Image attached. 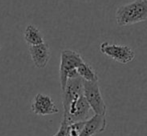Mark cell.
<instances>
[{"label":"cell","mask_w":147,"mask_h":136,"mask_svg":"<svg viewBox=\"0 0 147 136\" xmlns=\"http://www.w3.org/2000/svg\"><path fill=\"white\" fill-rule=\"evenodd\" d=\"M119 26L133 25L147 20V0H135L117 8L115 13Z\"/></svg>","instance_id":"6da1fadb"},{"label":"cell","mask_w":147,"mask_h":136,"mask_svg":"<svg viewBox=\"0 0 147 136\" xmlns=\"http://www.w3.org/2000/svg\"><path fill=\"white\" fill-rule=\"evenodd\" d=\"M83 62V58L77 51L70 50V49L62 50L59 67L60 85H61L62 90L65 89L68 79L79 77L77 68Z\"/></svg>","instance_id":"7a4b0ae2"},{"label":"cell","mask_w":147,"mask_h":136,"mask_svg":"<svg viewBox=\"0 0 147 136\" xmlns=\"http://www.w3.org/2000/svg\"><path fill=\"white\" fill-rule=\"evenodd\" d=\"M83 93L94 114L105 115L107 107L101 94L98 81H87L83 79Z\"/></svg>","instance_id":"3957f363"},{"label":"cell","mask_w":147,"mask_h":136,"mask_svg":"<svg viewBox=\"0 0 147 136\" xmlns=\"http://www.w3.org/2000/svg\"><path fill=\"white\" fill-rule=\"evenodd\" d=\"M91 111H93L92 108L87 102L83 93V95L72 101L69 107L63 111V118H65L69 123L84 121L91 117Z\"/></svg>","instance_id":"277c9868"},{"label":"cell","mask_w":147,"mask_h":136,"mask_svg":"<svg viewBox=\"0 0 147 136\" xmlns=\"http://www.w3.org/2000/svg\"><path fill=\"white\" fill-rule=\"evenodd\" d=\"M100 51L109 58L121 63L127 64L135 57V52L127 45L113 44L110 42H102L100 44Z\"/></svg>","instance_id":"5b68a950"},{"label":"cell","mask_w":147,"mask_h":136,"mask_svg":"<svg viewBox=\"0 0 147 136\" xmlns=\"http://www.w3.org/2000/svg\"><path fill=\"white\" fill-rule=\"evenodd\" d=\"M31 111L35 115L46 116V115L56 114L59 112V109L50 96L43 93H38L34 96L31 102Z\"/></svg>","instance_id":"8992f818"},{"label":"cell","mask_w":147,"mask_h":136,"mask_svg":"<svg viewBox=\"0 0 147 136\" xmlns=\"http://www.w3.org/2000/svg\"><path fill=\"white\" fill-rule=\"evenodd\" d=\"M83 95V78L75 77L68 79L65 89L62 90V104L63 111L69 107L72 101Z\"/></svg>","instance_id":"52a82bcc"},{"label":"cell","mask_w":147,"mask_h":136,"mask_svg":"<svg viewBox=\"0 0 147 136\" xmlns=\"http://www.w3.org/2000/svg\"><path fill=\"white\" fill-rule=\"evenodd\" d=\"M29 53L35 67L37 68L46 67L51 57L50 47L46 42L38 45H31L29 46Z\"/></svg>","instance_id":"ba28073f"},{"label":"cell","mask_w":147,"mask_h":136,"mask_svg":"<svg viewBox=\"0 0 147 136\" xmlns=\"http://www.w3.org/2000/svg\"><path fill=\"white\" fill-rule=\"evenodd\" d=\"M107 126L106 117L102 114H94L87 119L79 136H93L105 131Z\"/></svg>","instance_id":"9c48e42d"},{"label":"cell","mask_w":147,"mask_h":136,"mask_svg":"<svg viewBox=\"0 0 147 136\" xmlns=\"http://www.w3.org/2000/svg\"><path fill=\"white\" fill-rule=\"evenodd\" d=\"M23 37L25 42L29 46H31V45H38L45 42L44 38H43L41 32L38 30V28H36L32 24H29V25L26 26L23 33Z\"/></svg>","instance_id":"30bf717a"},{"label":"cell","mask_w":147,"mask_h":136,"mask_svg":"<svg viewBox=\"0 0 147 136\" xmlns=\"http://www.w3.org/2000/svg\"><path fill=\"white\" fill-rule=\"evenodd\" d=\"M77 70L78 73H79V76L83 78L84 80H87V81H98V76H97L94 68L91 66L89 63L85 62V61L79 65Z\"/></svg>","instance_id":"8fae6325"},{"label":"cell","mask_w":147,"mask_h":136,"mask_svg":"<svg viewBox=\"0 0 147 136\" xmlns=\"http://www.w3.org/2000/svg\"><path fill=\"white\" fill-rule=\"evenodd\" d=\"M86 120L84 121H76V122L69 123L68 126V130H69V135L70 136H79L81 134L83 127L85 125Z\"/></svg>","instance_id":"7c38bea8"},{"label":"cell","mask_w":147,"mask_h":136,"mask_svg":"<svg viewBox=\"0 0 147 136\" xmlns=\"http://www.w3.org/2000/svg\"><path fill=\"white\" fill-rule=\"evenodd\" d=\"M68 126H69V122H68L65 118H62L61 124H60L58 131L53 136H70L69 130H68Z\"/></svg>","instance_id":"4fadbf2b"},{"label":"cell","mask_w":147,"mask_h":136,"mask_svg":"<svg viewBox=\"0 0 147 136\" xmlns=\"http://www.w3.org/2000/svg\"><path fill=\"white\" fill-rule=\"evenodd\" d=\"M0 50H1V46H0Z\"/></svg>","instance_id":"5bb4252c"}]
</instances>
